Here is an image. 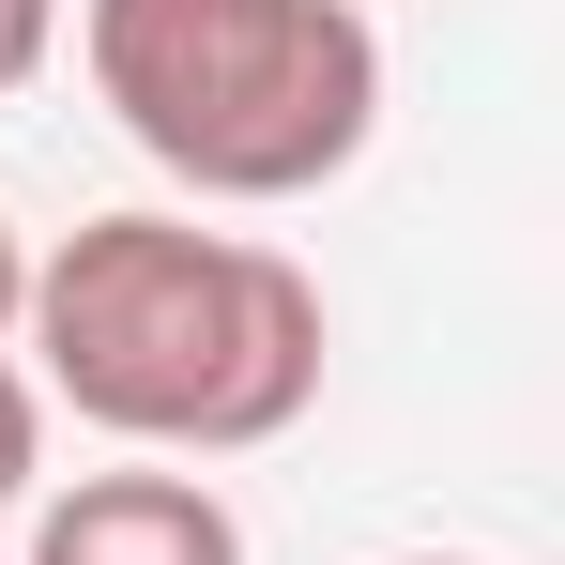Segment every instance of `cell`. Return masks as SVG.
I'll return each mask as SVG.
<instances>
[{
  "instance_id": "cell-1",
  "label": "cell",
  "mask_w": 565,
  "mask_h": 565,
  "mask_svg": "<svg viewBox=\"0 0 565 565\" xmlns=\"http://www.w3.org/2000/svg\"><path fill=\"white\" fill-rule=\"evenodd\" d=\"M15 337L46 352L31 397H77L138 459L290 444L321 413V352H337L321 276L290 245L184 230V214H93V230H62L31 260V290H15Z\"/></svg>"
},
{
  "instance_id": "cell-2",
  "label": "cell",
  "mask_w": 565,
  "mask_h": 565,
  "mask_svg": "<svg viewBox=\"0 0 565 565\" xmlns=\"http://www.w3.org/2000/svg\"><path fill=\"white\" fill-rule=\"evenodd\" d=\"M77 62L199 199H321L382 138L367 0H77Z\"/></svg>"
},
{
  "instance_id": "cell-3",
  "label": "cell",
  "mask_w": 565,
  "mask_h": 565,
  "mask_svg": "<svg viewBox=\"0 0 565 565\" xmlns=\"http://www.w3.org/2000/svg\"><path fill=\"white\" fill-rule=\"evenodd\" d=\"M31 565H245V520L214 473H77L46 520H31Z\"/></svg>"
},
{
  "instance_id": "cell-4",
  "label": "cell",
  "mask_w": 565,
  "mask_h": 565,
  "mask_svg": "<svg viewBox=\"0 0 565 565\" xmlns=\"http://www.w3.org/2000/svg\"><path fill=\"white\" fill-rule=\"evenodd\" d=\"M46 473V397H31V367H0V504Z\"/></svg>"
},
{
  "instance_id": "cell-5",
  "label": "cell",
  "mask_w": 565,
  "mask_h": 565,
  "mask_svg": "<svg viewBox=\"0 0 565 565\" xmlns=\"http://www.w3.org/2000/svg\"><path fill=\"white\" fill-rule=\"evenodd\" d=\"M46 46H62V0H0V93H31Z\"/></svg>"
},
{
  "instance_id": "cell-6",
  "label": "cell",
  "mask_w": 565,
  "mask_h": 565,
  "mask_svg": "<svg viewBox=\"0 0 565 565\" xmlns=\"http://www.w3.org/2000/svg\"><path fill=\"white\" fill-rule=\"evenodd\" d=\"M15 290H31V245H15V214H0V337H15Z\"/></svg>"
},
{
  "instance_id": "cell-7",
  "label": "cell",
  "mask_w": 565,
  "mask_h": 565,
  "mask_svg": "<svg viewBox=\"0 0 565 565\" xmlns=\"http://www.w3.org/2000/svg\"><path fill=\"white\" fill-rule=\"evenodd\" d=\"M413 565H473V551H413Z\"/></svg>"
}]
</instances>
